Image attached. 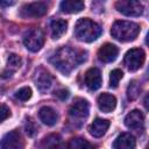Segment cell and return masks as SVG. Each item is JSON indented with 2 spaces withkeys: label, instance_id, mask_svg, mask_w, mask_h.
Instances as JSON below:
<instances>
[{
  "label": "cell",
  "instance_id": "7c38bea8",
  "mask_svg": "<svg viewBox=\"0 0 149 149\" xmlns=\"http://www.w3.org/2000/svg\"><path fill=\"white\" fill-rule=\"evenodd\" d=\"M143 123H144V116H143L142 112L139 109L130 111L125 118V125H126V127H128L130 129L141 128L143 126Z\"/></svg>",
  "mask_w": 149,
  "mask_h": 149
},
{
  "label": "cell",
  "instance_id": "4316f807",
  "mask_svg": "<svg viewBox=\"0 0 149 149\" xmlns=\"http://www.w3.org/2000/svg\"><path fill=\"white\" fill-rule=\"evenodd\" d=\"M9 115H10L9 107L3 105V104H0V122L6 120L7 118H9Z\"/></svg>",
  "mask_w": 149,
  "mask_h": 149
},
{
  "label": "cell",
  "instance_id": "8fae6325",
  "mask_svg": "<svg viewBox=\"0 0 149 149\" xmlns=\"http://www.w3.org/2000/svg\"><path fill=\"white\" fill-rule=\"evenodd\" d=\"M102 79L100 70L97 68H91L85 73V84L91 91H95L101 86Z\"/></svg>",
  "mask_w": 149,
  "mask_h": 149
},
{
  "label": "cell",
  "instance_id": "9c48e42d",
  "mask_svg": "<svg viewBox=\"0 0 149 149\" xmlns=\"http://www.w3.org/2000/svg\"><path fill=\"white\" fill-rule=\"evenodd\" d=\"M119 54V49L116 45L112 43H105L98 50V58L102 63H111L116 59Z\"/></svg>",
  "mask_w": 149,
  "mask_h": 149
},
{
  "label": "cell",
  "instance_id": "8992f818",
  "mask_svg": "<svg viewBox=\"0 0 149 149\" xmlns=\"http://www.w3.org/2000/svg\"><path fill=\"white\" fill-rule=\"evenodd\" d=\"M144 59H146V54L140 48H133L128 50L125 55V64L130 71L139 70L143 65Z\"/></svg>",
  "mask_w": 149,
  "mask_h": 149
},
{
  "label": "cell",
  "instance_id": "2e32d148",
  "mask_svg": "<svg viewBox=\"0 0 149 149\" xmlns=\"http://www.w3.org/2000/svg\"><path fill=\"white\" fill-rule=\"evenodd\" d=\"M35 84L41 92H47L52 85V77L44 70H38L35 76Z\"/></svg>",
  "mask_w": 149,
  "mask_h": 149
},
{
  "label": "cell",
  "instance_id": "e0dca14e",
  "mask_svg": "<svg viewBox=\"0 0 149 149\" xmlns=\"http://www.w3.org/2000/svg\"><path fill=\"white\" fill-rule=\"evenodd\" d=\"M116 106V99L109 93H101L98 97V107L105 113L112 112Z\"/></svg>",
  "mask_w": 149,
  "mask_h": 149
},
{
  "label": "cell",
  "instance_id": "30bf717a",
  "mask_svg": "<svg viewBox=\"0 0 149 149\" xmlns=\"http://www.w3.org/2000/svg\"><path fill=\"white\" fill-rule=\"evenodd\" d=\"M70 116L73 119H85L88 115V102L84 99H77L69 109Z\"/></svg>",
  "mask_w": 149,
  "mask_h": 149
},
{
  "label": "cell",
  "instance_id": "d6986e66",
  "mask_svg": "<svg viewBox=\"0 0 149 149\" xmlns=\"http://www.w3.org/2000/svg\"><path fill=\"white\" fill-rule=\"evenodd\" d=\"M21 57L17 56L16 54H10L8 56V59H7V66L6 69L3 70L1 77L2 78H7V77H10L20 66H21Z\"/></svg>",
  "mask_w": 149,
  "mask_h": 149
},
{
  "label": "cell",
  "instance_id": "484cf974",
  "mask_svg": "<svg viewBox=\"0 0 149 149\" xmlns=\"http://www.w3.org/2000/svg\"><path fill=\"white\" fill-rule=\"evenodd\" d=\"M26 132H27V134L29 135V136H33L35 133H36V130H37V128H36V125H35V122H34V120L31 119V118H27V120H26Z\"/></svg>",
  "mask_w": 149,
  "mask_h": 149
},
{
  "label": "cell",
  "instance_id": "5bb4252c",
  "mask_svg": "<svg viewBox=\"0 0 149 149\" xmlns=\"http://www.w3.org/2000/svg\"><path fill=\"white\" fill-rule=\"evenodd\" d=\"M38 148L40 149H63L62 137L55 133L49 134L42 139V141L38 144Z\"/></svg>",
  "mask_w": 149,
  "mask_h": 149
},
{
  "label": "cell",
  "instance_id": "44dd1931",
  "mask_svg": "<svg viewBox=\"0 0 149 149\" xmlns=\"http://www.w3.org/2000/svg\"><path fill=\"white\" fill-rule=\"evenodd\" d=\"M50 28H51V36H52V38L57 40V38L62 37L65 34V31L68 29V22L65 20H62V19H56V20L51 21Z\"/></svg>",
  "mask_w": 149,
  "mask_h": 149
},
{
  "label": "cell",
  "instance_id": "7402d4cb",
  "mask_svg": "<svg viewBox=\"0 0 149 149\" xmlns=\"http://www.w3.org/2000/svg\"><path fill=\"white\" fill-rule=\"evenodd\" d=\"M66 149H94V146L83 137H72L68 142Z\"/></svg>",
  "mask_w": 149,
  "mask_h": 149
},
{
  "label": "cell",
  "instance_id": "ffe728a7",
  "mask_svg": "<svg viewBox=\"0 0 149 149\" xmlns=\"http://www.w3.org/2000/svg\"><path fill=\"white\" fill-rule=\"evenodd\" d=\"M61 10L63 13H68V14H72V13H79L80 10L84 9L85 3L83 1H74V0H65L62 1L61 5Z\"/></svg>",
  "mask_w": 149,
  "mask_h": 149
},
{
  "label": "cell",
  "instance_id": "83f0119b",
  "mask_svg": "<svg viewBox=\"0 0 149 149\" xmlns=\"http://www.w3.org/2000/svg\"><path fill=\"white\" fill-rule=\"evenodd\" d=\"M55 95L62 100H65L69 97V91L68 90H58L57 92H55Z\"/></svg>",
  "mask_w": 149,
  "mask_h": 149
},
{
  "label": "cell",
  "instance_id": "ba28073f",
  "mask_svg": "<svg viewBox=\"0 0 149 149\" xmlns=\"http://www.w3.org/2000/svg\"><path fill=\"white\" fill-rule=\"evenodd\" d=\"M23 139L17 130L8 132L0 140V149H22Z\"/></svg>",
  "mask_w": 149,
  "mask_h": 149
},
{
  "label": "cell",
  "instance_id": "7a4b0ae2",
  "mask_svg": "<svg viewBox=\"0 0 149 149\" xmlns=\"http://www.w3.org/2000/svg\"><path fill=\"white\" fill-rule=\"evenodd\" d=\"M101 27L87 17L79 19L74 26V36L83 42H93L101 35Z\"/></svg>",
  "mask_w": 149,
  "mask_h": 149
},
{
  "label": "cell",
  "instance_id": "277c9868",
  "mask_svg": "<svg viewBox=\"0 0 149 149\" xmlns=\"http://www.w3.org/2000/svg\"><path fill=\"white\" fill-rule=\"evenodd\" d=\"M23 44L28 50H30L33 52L38 51L44 44V34H43V31L40 28L29 29L23 35Z\"/></svg>",
  "mask_w": 149,
  "mask_h": 149
},
{
  "label": "cell",
  "instance_id": "52a82bcc",
  "mask_svg": "<svg viewBox=\"0 0 149 149\" xmlns=\"http://www.w3.org/2000/svg\"><path fill=\"white\" fill-rule=\"evenodd\" d=\"M47 12H48L47 3L38 1V2H30L22 6L20 10V15L22 17H40L47 14Z\"/></svg>",
  "mask_w": 149,
  "mask_h": 149
},
{
  "label": "cell",
  "instance_id": "cb8c5ba5",
  "mask_svg": "<svg viewBox=\"0 0 149 149\" xmlns=\"http://www.w3.org/2000/svg\"><path fill=\"white\" fill-rule=\"evenodd\" d=\"M122 77H123V73H122V71H121L120 69L113 70V71L111 72V74H109V86L113 87V88L118 87L119 81L121 80Z\"/></svg>",
  "mask_w": 149,
  "mask_h": 149
},
{
  "label": "cell",
  "instance_id": "ac0fdd59",
  "mask_svg": "<svg viewBox=\"0 0 149 149\" xmlns=\"http://www.w3.org/2000/svg\"><path fill=\"white\" fill-rule=\"evenodd\" d=\"M38 116H40V120L47 125V126H54L56 122H57V119H58V115L56 113V111L49 106H43L40 108L38 111Z\"/></svg>",
  "mask_w": 149,
  "mask_h": 149
},
{
  "label": "cell",
  "instance_id": "9a60e30c",
  "mask_svg": "<svg viewBox=\"0 0 149 149\" xmlns=\"http://www.w3.org/2000/svg\"><path fill=\"white\" fill-rule=\"evenodd\" d=\"M108 127H109V121L108 120L98 118L90 125L88 132L93 137H101L102 135H105Z\"/></svg>",
  "mask_w": 149,
  "mask_h": 149
},
{
  "label": "cell",
  "instance_id": "5b68a950",
  "mask_svg": "<svg viewBox=\"0 0 149 149\" xmlns=\"http://www.w3.org/2000/svg\"><path fill=\"white\" fill-rule=\"evenodd\" d=\"M118 12L126 16H140L143 13V5L135 0H120L115 2Z\"/></svg>",
  "mask_w": 149,
  "mask_h": 149
},
{
  "label": "cell",
  "instance_id": "4fadbf2b",
  "mask_svg": "<svg viewBox=\"0 0 149 149\" xmlns=\"http://www.w3.org/2000/svg\"><path fill=\"white\" fill-rule=\"evenodd\" d=\"M135 137L129 133H122L115 139L113 143V149H135Z\"/></svg>",
  "mask_w": 149,
  "mask_h": 149
},
{
  "label": "cell",
  "instance_id": "d4e9b609",
  "mask_svg": "<svg viewBox=\"0 0 149 149\" xmlns=\"http://www.w3.org/2000/svg\"><path fill=\"white\" fill-rule=\"evenodd\" d=\"M30 97H31V88L29 86H23L20 90H17L15 93V98L21 101H27L28 99H30Z\"/></svg>",
  "mask_w": 149,
  "mask_h": 149
},
{
  "label": "cell",
  "instance_id": "603a6c76",
  "mask_svg": "<svg viewBox=\"0 0 149 149\" xmlns=\"http://www.w3.org/2000/svg\"><path fill=\"white\" fill-rule=\"evenodd\" d=\"M140 91H141L140 84L136 80H132L129 83V85H128V88H127V97H128V99H130V100L136 99L140 95Z\"/></svg>",
  "mask_w": 149,
  "mask_h": 149
},
{
  "label": "cell",
  "instance_id": "f1b7e54d",
  "mask_svg": "<svg viewBox=\"0 0 149 149\" xmlns=\"http://www.w3.org/2000/svg\"><path fill=\"white\" fill-rule=\"evenodd\" d=\"M15 1H0V6H13Z\"/></svg>",
  "mask_w": 149,
  "mask_h": 149
},
{
  "label": "cell",
  "instance_id": "3957f363",
  "mask_svg": "<svg viewBox=\"0 0 149 149\" xmlns=\"http://www.w3.org/2000/svg\"><path fill=\"white\" fill-rule=\"evenodd\" d=\"M140 33V26L130 21H115L111 29V35L120 42L134 41Z\"/></svg>",
  "mask_w": 149,
  "mask_h": 149
},
{
  "label": "cell",
  "instance_id": "6da1fadb",
  "mask_svg": "<svg viewBox=\"0 0 149 149\" xmlns=\"http://www.w3.org/2000/svg\"><path fill=\"white\" fill-rule=\"evenodd\" d=\"M85 59H86L85 51L74 50L70 47H62L58 50H56L54 56L50 58V62L61 72L66 74L71 72L74 68H77L80 63H83Z\"/></svg>",
  "mask_w": 149,
  "mask_h": 149
}]
</instances>
